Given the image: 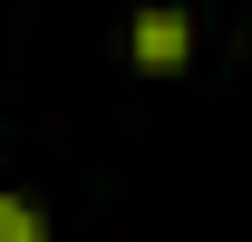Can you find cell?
I'll return each instance as SVG.
<instances>
[{
  "mask_svg": "<svg viewBox=\"0 0 252 242\" xmlns=\"http://www.w3.org/2000/svg\"><path fill=\"white\" fill-rule=\"evenodd\" d=\"M185 49H194V20H185V10H136V68H146V78H175Z\"/></svg>",
  "mask_w": 252,
  "mask_h": 242,
  "instance_id": "cell-1",
  "label": "cell"
},
{
  "mask_svg": "<svg viewBox=\"0 0 252 242\" xmlns=\"http://www.w3.org/2000/svg\"><path fill=\"white\" fill-rule=\"evenodd\" d=\"M0 242H49V223H39L30 194H0Z\"/></svg>",
  "mask_w": 252,
  "mask_h": 242,
  "instance_id": "cell-2",
  "label": "cell"
}]
</instances>
